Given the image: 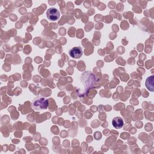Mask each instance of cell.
Masks as SVG:
<instances>
[{
    "mask_svg": "<svg viewBox=\"0 0 154 154\" xmlns=\"http://www.w3.org/2000/svg\"><path fill=\"white\" fill-rule=\"evenodd\" d=\"M49 106L48 99L44 97L38 96L33 99L31 102L32 108L36 111L46 109Z\"/></svg>",
    "mask_w": 154,
    "mask_h": 154,
    "instance_id": "6da1fadb",
    "label": "cell"
},
{
    "mask_svg": "<svg viewBox=\"0 0 154 154\" xmlns=\"http://www.w3.org/2000/svg\"><path fill=\"white\" fill-rule=\"evenodd\" d=\"M84 74L86 75V76L84 77L83 75H82L81 81L86 88H88L93 87L95 83L94 75L93 73H90V72H85Z\"/></svg>",
    "mask_w": 154,
    "mask_h": 154,
    "instance_id": "7a4b0ae2",
    "label": "cell"
},
{
    "mask_svg": "<svg viewBox=\"0 0 154 154\" xmlns=\"http://www.w3.org/2000/svg\"><path fill=\"white\" fill-rule=\"evenodd\" d=\"M69 55L73 58H79L82 55V49L79 46L73 47L69 51Z\"/></svg>",
    "mask_w": 154,
    "mask_h": 154,
    "instance_id": "277c9868",
    "label": "cell"
},
{
    "mask_svg": "<svg viewBox=\"0 0 154 154\" xmlns=\"http://www.w3.org/2000/svg\"><path fill=\"white\" fill-rule=\"evenodd\" d=\"M60 11L55 8H49L46 11V16L49 20L52 21H55L60 17Z\"/></svg>",
    "mask_w": 154,
    "mask_h": 154,
    "instance_id": "3957f363",
    "label": "cell"
},
{
    "mask_svg": "<svg viewBox=\"0 0 154 154\" xmlns=\"http://www.w3.org/2000/svg\"><path fill=\"white\" fill-rule=\"evenodd\" d=\"M112 125L116 129H120L124 125L123 120L120 117H115L112 120Z\"/></svg>",
    "mask_w": 154,
    "mask_h": 154,
    "instance_id": "5b68a950",
    "label": "cell"
},
{
    "mask_svg": "<svg viewBox=\"0 0 154 154\" xmlns=\"http://www.w3.org/2000/svg\"><path fill=\"white\" fill-rule=\"evenodd\" d=\"M153 81H154V76L152 75L149 77H148L146 81V86L147 88L151 91H153Z\"/></svg>",
    "mask_w": 154,
    "mask_h": 154,
    "instance_id": "8992f818",
    "label": "cell"
}]
</instances>
